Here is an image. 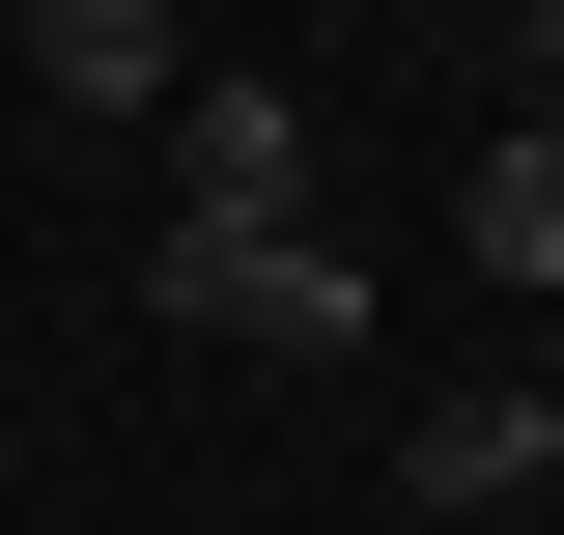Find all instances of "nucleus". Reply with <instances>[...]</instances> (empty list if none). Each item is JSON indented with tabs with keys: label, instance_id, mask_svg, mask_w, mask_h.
<instances>
[{
	"label": "nucleus",
	"instance_id": "7ed1b4c3",
	"mask_svg": "<svg viewBox=\"0 0 564 535\" xmlns=\"http://www.w3.org/2000/svg\"><path fill=\"white\" fill-rule=\"evenodd\" d=\"M29 85H57V113H198V29H170V0H57Z\"/></svg>",
	"mask_w": 564,
	"mask_h": 535
},
{
	"label": "nucleus",
	"instance_id": "423d86ee",
	"mask_svg": "<svg viewBox=\"0 0 564 535\" xmlns=\"http://www.w3.org/2000/svg\"><path fill=\"white\" fill-rule=\"evenodd\" d=\"M508 113H536V141H564V0H536V29H508Z\"/></svg>",
	"mask_w": 564,
	"mask_h": 535
},
{
	"label": "nucleus",
	"instance_id": "20e7f679",
	"mask_svg": "<svg viewBox=\"0 0 564 535\" xmlns=\"http://www.w3.org/2000/svg\"><path fill=\"white\" fill-rule=\"evenodd\" d=\"M452 226H480V282H508V310H564V141H536V113H480Z\"/></svg>",
	"mask_w": 564,
	"mask_h": 535
},
{
	"label": "nucleus",
	"instance_id": "f257e3e1",
	"mask_svg": "<svg viewBox=\"0 0 564 535\" xmlns=\"http://www.w3.org/2000/svg\"><path fill=\"white\" fill-rule=\"evenodd\" d=\"M141 310H170V338H282V367H339L367 282L311 254V226H141Z\"/></svg>",
	"mask_w": 564,
	"mask_h": 535
},
{
	"label": "nucleus",
	"instance_id": "39448f33",
	"mask_svg": "<svg viewBox=\"0 0 564 535\" xmlns=\"http://www.w3.org/2000/svg\"><path fill=\"white\" fill-rule=\"evenodd\" d=\"M395 479H423V507H508V479H536V395H423Z\"/></svg>",
	"mask_w": 564,
	"mask_h": 535
},
{
	"label": "nucleus",
	"instance_id": "f03ea898",
	"mask_svg": "<svg viewBox=\"0 0 564 535\" xmlns=\"http://www.w3.org/2000/svg\"><path fill=\"white\" fill-rule=\"evenodd\" d=\"M170 226H311V85H282V57H198V113H170Z\"/></svg>",
	"mask_w": 564,
	"mask_h": 535
},
{
	"label": "nucleus",
	"instance_id": "0eeeda50",
	"mask_svg": "<svg viewBox=\"0 0 564 535\" xmlns=\"http://www.w3.org/2000/svg\"><path fill=\"white\" fill-rule=\"evenodd\" d=\"M508 395H536V479H564V310H536V367H508Z\"/></svg>",
	"mask_w": 564,
	"mask_h": 535
}]
</instances>
